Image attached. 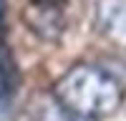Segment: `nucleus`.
<instances>
[{"label":"nucleus","mask_w":126,"mask_h":121,"mask_svg":"<svg viewBox=\"0 0 126 121\" xmlns=\"http://www.w3.org/2000/svg\"><path fill=\"white\" fill-rule=\"evenodd\" d=\"M50 96L73 116L101 121L116 114L124 101V88L109 71L93 63H76L53 83Z\"/></svg>","instance_id":"1"},{"label":"nucleus","mask_w":126,"mask_h":121,"mask_svg":"<svg viewBox=\"0 0 126 121\" xmlns=\"http://www.w3.org/2000/svg\"><path fill=\"white\" fill-rule=\"evenodd\" d=\"M25 23L43 40H58L63 33V13L58 5L30 3V8L25 10Z\"/></svg>","instance_id":"2"},{"label":"nucleus","mask_w":126,"mask_h":121,"mask_svg":"<svg viewBox=\"0 0 126 121\" xmlns=\"http://www.w3.org/2000/svg\"><path fill=\"white\" fill-rule=\"evenodd\" d=\"M30 121H86L81 116H73L71 111H66L61 104H56L53 96L40 98L38 104H33L30 108Z\"/></svg>","instance_id":"3"},{"label":"nucleus","mask_w":126,"mask_h":121,"mask_svg":"<svg viewBox=\"0 0 126 121\" xmlns=\"http://www.w3.org/2000/svg\"><path fill=\"white\" fill-rule=\"evenodd\" d=\"M18 83V73H15V63L5 48H0V98H8L15 91Z\"/></svg>","instance_id":"4"},{"label":"nucleus","mask_w":126,"mask_h":121,"mask_svg":"<svg viewBox=\"0 0 126 121\" xmlns=\"http://www.w3.org/2000/svg\"><path fill=\"white\" fill-rule=\"evenodd\" d=\"M5 10H8V0H0V25L5 20Z\"/></svg>","instance_id":"5"},{"label":"nucleus","mask_w":126,"mask_h":121,"mask_svg":"<svg viewBox=\"0 0 126 121\" xmlns=\"http://www.w3.org/2000/svg\"><path fill=\"white\" fill-rule=\"evenodd\" d=\"M33 3H48V5H61L63 0H33Z\"/></svg>","instance_id":"6"}]
</instances>
